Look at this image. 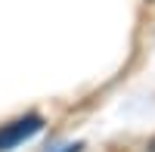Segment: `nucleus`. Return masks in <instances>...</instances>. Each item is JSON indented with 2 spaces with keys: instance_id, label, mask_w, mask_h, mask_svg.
Masks as SVG:
<instances>
[{
  "instance_id": "1",
  "label": "nucleus",
  "mask_w": 155,
  "mask_h": 152,
  "mask_svg": "<svg viewBox=\"0 0 155 152\" xmlns=\"http://www.w3.org/2000/svg\"><path fill=\"white\" fill-rule=\"evenodd\" d=\"M41 127H44V118L34 115V112L16 118L12 124H6V127H0V152H9V149L22 146V143H28L34 134H41Z\"/></svg>"
},
{
  "instance_id": "2",
  "label": "nucleus",
  "mask_w": 155,
  "mask_h": 152,
  "mask_svg": "<svg viewBox=\"0 0 155 152\" xmlns=\"http://www.w3.org/2000/svg\"><path fill=\"white\" fill-rule=\"evenodd\" d=\"M81 149H84L81 143H74V146H65V149H62V152H81Z\"/></svg>"
}]
</instances>
